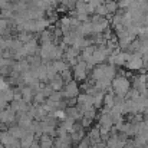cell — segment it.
<instances>
[{
    "mask_svg": "<svg viewBox=\"0 0 148 148\" xmlns=\"http://www.w3.org/2000/svg\"><path fill=\"white\" fill-rule=\"evenodd\" d=\"M127 60H128V66L130 68H140L141 63H143L138 55H128L127 56Z\"/></svg>",
    "mask_w": 148,
    "mask_h": 148,
    "instance_id": "7a4b0ae2",
    "label": "cell"
},
{
    "mask_svg": "<svg viewBox=\"0 0 148 148\" xmlns=\"http://www.w3.org/2000/svg\"><path fill=\"white\" fill-rule=\"evenodd\" d=\"M115 86H116V89L121 92V91H125L128 85H127V82H125V81H121V79H119V81L115 84Z\"/></svg>",
    "mask_w": 148,
    "mask_h": 148,
    "instance_id": "277c9868",
    "label": "cell"
},
{
    "mask_svg": "<svg viewBox=\"0 0 148 148\" xmlns=\"http://www.w3.org/2000/svg\"><path fill=\"white\" fill-rule=\"evenodd\" d=\"M95 13H97L98 16H101V17H105V16L108 14V13H106V9H105L103 4H99V6L95 7Z\"/></svg>",
    "mask_w": 148,
    "mask_h": 148,
    "instance_id": "3957f363",
    "label": "cell"
},
{
    "mask_svg": "<svg viewBox=\"0 0 148 148\" xmlns=\"http://www.w3.org/2000/svg\"><path fill=\"white\" fill-rule=\"evenodd\" d=\"M103 6H105V9H106V13L111 14V17L118 12V3H116L115 0H105V1H103Z\"/></svg>",
    "mask_w": 148,
    "mask_h": 148,
    "instance_id": "6da1fadb",
    "label": "cell"
}]
</instances>
